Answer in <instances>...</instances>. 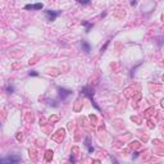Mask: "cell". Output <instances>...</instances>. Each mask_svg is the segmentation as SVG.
Segmentation results:
<instances>
[{
	"mask_svg": "<svg viewBox=\"0 0 164 164\" xmlns=\"http://www.w3.org/2000/svg\"><path fill=\"white\" fill-rule=\"evenodd\" d=\"M81 92H82L85 96H87V98L91 100V103H92V105H94V108H95L96 110L100 111V106L96 104L95 99H94V88H92L91 86H83V87L81 88Z\"/></svg>",
	"mask_w": 164,
	"mask_h": 164,
	"instance_id": "1",
	"label": "cell"
},
{
	"mask_svg": "<svg viewBox=\"0 0 164 164\" xmlns=\"http://www.w3.org/2000/svg\"><path fill=\"white\" fill-rule=\"evenodd\" d=\"M18 162H21L19 155H9L5 158H0V164H14Z\"/></svg>",
	"mask_w": 164,
	"mask_h": 164,
	"instance_id": "2",
	"label": "cell"
},
{
	"mask_svg": "<svg viewBox=\"0 0 164 164\" xmlns=\"http://www.w3.org/2000/svg\"><path fill=\"white\" fill-rule=\"evenodd\" d=\"M72 94H73L72 90H68V88H64V87H58V98L62 101L67 100Z\"/></svg>",
	"mask_w": 164,
	"mask_h": 164,
	"instance_id": "3",
	"label": "cell"
},
{
	"mask_svg": "<svg viewBox=\"0 0 164 164\" xmlns=\"http://www.w3.org/2000/svg\"><path fill=\"white\" fill-rule=\"evenodd\" d=\"M45 14H46L47 21H49V22H54V21L62 14V12H60V10H57V12H55V10L49 9V10H45Z\"/></svg>",
	"mask_w": 164,
	"mask_h": 164,
	"instance_id": "4",
	"label": "cell"
},
{
	"mask_svg": "<svg viewBox=\"0 0 164 164\" xmlns=\"http://www.w3.org/2000/svg\"><path fill=\"white\" fill-rule=\"evenodd\" d=\"M42 8H44L42 3H36V4H27V5H24V9L26 10H41Z\"/></svg>",
	"mask_w": 164,
	"mask_h": 164,
	"instance_id": "5",
	"label": "cell"
},
{
	"mask_svg": "<svg viewBox=\"0 0 164 164\" xmlns=\"http://www.w3.org/2000/svg\"><path fill=\"white\" fill-rule=\"evenodd\" d=\"M81 47H82V51H85L86 54H88L91 51V46H90V44L87 42V41H85V40H82L81 41Z\"/></svg>",
	"mask_w": 164,
	"mask_h": 164,
	"instance_id": "6",
	"label": "cell"
},
{
	"mask_svg": "<svg viewBox=\"0 0 164 164\" xmlns=\"http://www.w3.org/2000/svg\"><path fill=\"white\" fill-rule=\"evenodd\" d=\"M82 24H83L85 26V28H86V29H85V32H90V29L92 28V27H94V24H92V23H90V22H87V21H83V22H82Z\"/></svg>",
	"mask_w": 164,
	"mask_h": 164,
	"instance_id": "7",
	"label": "cell"
},
{
	"mask_svg": "<svg viewBox=\"0 0 164 164\" xmlns=\"http://www.w3.org/2000/svg\"><path fill=\"white\" fill-rule=\"evenodd\" d=\"M4 90L8 92V94H13L14 92V86H12V85H6V86L4 87Z\"/></svg>",
	"mask_w": 164,
	"mask_h": 164,
	"instance_id": "8",
	"label": "cell"
},
{
	"mask_svg": "<svg viewBox=\"0 0 164 164\" xmlns=\"http://www.w3.org/2000/svg\"><path fill=\"white\" fill-rule=\"evenodd\" d=\"M78 4H82V5H88L91 3V0H77Z\"/></svg>",
	"mask_w": 164,
	"mask_h": 164,
	"instance_id": "9",
	"label": "cell"
},
{
	"mask_svg": "<svg viewBox=\"0 0 164 164\" xmlns=\"http://www.w3.org/2000/svg\"><path fill=\"white\" fill-rule=\"evenodd\" d=\"M28 76L37 77V76H39V72H36V70H29V72H28Z\"/></svg>",
	"mask_w": 164,
	"mask_h": 164,
	"instance_id": "10",
	"label": "cell"
},
{
	"mask_svg": "<svg viewBox=\"0 0 164 164\" xmlns=\"http://www.w3.org/2000/svg\"><path fill=\"white\" fill-rule=\"evenodd\" d=\"M109 42H110V40H108L106 42H105V45H104V46L101 47V49H100V51H101V53H104V51L106 50V47H108V45H109Z\"/></svg>",
	"mask_w": 164,
	"mask_h": 164,
	"instance_id": "11",
	"label": "cell"
},
{
	"mask_svg": "<svg viewBox=\"0 0 164 164\" xmlns=\"http://www.w3.org/2000/svg\"><path fill=\"white\" fill-rule=\"evenodd\" d=\"M85 146H87V147L91 146V144H90V137H86V139H85Z\"/></svg>",
	"mask_w": 164,
	"mask_h": 164,
	"instance_id": "12",
	"label": "cell"
},
{
	"mask_svg": "<svg viewBox=\"0 0 164 164\" xmlns=\"http://www.w3.org/2000/svg\"><path fill=\"white\" fill-rule=\"evenodd\" d=\"M87 149H88V152H90V154H92V152H94V150H95V149L92 147V146H90V147H87Z\"/></svg>",
	"mask_w": 164,
	"mask_h": 164,
	"instance_id": "13",
	"label": "cell"
},
{
	"mask_svg": "<svg viewBox=\"0 0 164 164\" xmlns=\"http://www.w3.org/2000/svg\"><path fill=\"white\" fill-rule=\"evenodd\" d=\"M137 4V1H136V0H132V1H131V5L133 6V5H136Z\"/></svg>",
	"mask_w": 164,
	"mask_h": 164,
	"instance_id": "14",
	"label": "cell"
},
{
	"mask_svg": "<svg viewBox=\"0 0 164 164\" xmlns=\"http://www.w3.org/2000/svg\"><path fill=\"white\" fill-rule=\"evenodd\" d=\"M69 160H70V162H73V163L76 162V159H74V158H72V156H70V158H69Z\"/></svg>",
	"mask_w": 164,
	"mask_h": 164,
	"instance_id": "15",
	"label": "cell"
}]
</instances>
